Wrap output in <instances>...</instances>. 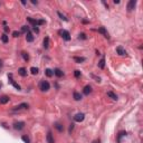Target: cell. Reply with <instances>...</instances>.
Returning a JSON list of instances; mask_svg holds the SVG:
<instances>
[{
    "label": "cell",
    "instance_id": "1",
    "mask_svg": "<svg viewBox=\"0 0 143 143\" xmlns=\"http://www.w3.org/2000/svg\"><path fill=\"white\" fill-rule=\"evenodd\" d=\"M49 87H50V85H49V83L46 82V80H42V83H40V85H39V88L42 89V92H47V91L49 89Z\"/></svg>",
    "mask_w": 143,
    "mask_h": 143
},
{
    "label": "cell",
    "instance_id": "2",
    "mask_svg": "<svg viewBox=\"0 0 143 143\" xmlns=\"http://www.w3.org/2000/svg\"><path fill=\"white\" fill-rule=\"evenodd\" d=\"M59 34H60V36L63 37L64 40H69V39H71V35H69V33H68L67 30H60Z\"/></svg>",
    "mask_w": 143,
    "mask_h": 143
},
{
    "label": "cell",
    "instance_id": "3",
    "mask_svg": "<svg viewBox=\"0 0 143 143\" xmlns=\"http://www.w3.org/2000/svg\"><path fill=\"white\" fill-rule=\"evenodd\" d=\"M85 118V114L84 113H77L74 116V120H75L76 122H82V121H84Z\"/></svg>",
    "mask_w": 143,
    "mask_h": 143
},
{
    "label": "cell",
    "instance_id": "4",
    "mask_svg": "<svg viewBox=\"0 0 143 143\" xmlns=\"http://www.w3.org/2000/svg\"><path fill=\"white\" fill-rule=\"evenodd\" d=\"M135 6H136V0H130L129 4H127V10L132 11L135 8Z\"/></svg>",
    "mask_w": 143,
    "mask_h": 143
},
{
    "label": "cell",
    "instance_id": "5",
    "mask_svg": "<svg viewBox=\"0 0 143 143\" xmlns=\"http://www.w3.org/2000/svg\"><path fill=\"white\" fill-rule=\"evenodd\" d=\"M24 126H25V123L24 122H15L13 123V127H15L16 130H21V129H24Z\"/></svg>",
    "mask_w": 143,
    "mask_h": 143
},
{
    "label": "cell",
    "instance_id": "6",
    "mask_svg": "<svg viewBox=\"0 0 143 143\" xmlns=\"http://www.w3.org/2000/svg\"><path fill=\"white\" fill-rule=\"evenodd\" d=\"M116 51H118V54L120 55V56H125V55H126V51L124 50L121 46H118V48H116Z\"/></svg>",
    "mask_w": 143,
    "mask_h": 143
},
{
    "label": "cell",
    "instance_id": "7",
    "mask_svg": "<svg viewBox=\"0 0 143 143\" xmlns=\"http://www.w3.org/2000/svg\"><path fill=\"white\" fill-rule=\"evenodd\" d=\"M9 102V96L7 95H4V96L0 97V104H6Z\"/></svg>",
    "mask_w": 143,
    "mask_h": 143
},
{
    "label": "cell",
    "instance_id": "8",
    "mask_svg": "<svg viewBox=\"0 0 143 143\" xmlns=\"http://www.w3.org/2000/svg\"><path fill=\"white\" fill-rule=\"evenodd\" d=\"M18 74H19L20 76H22V77H25V76L27 75V71H26V68H24V67L19 68V69H18Z\"/></svg>",
    "mask_w": 143,
    "mask_h": 143
},
{
    "label": "cell",
    "instance_id": "9",
    "mask_svg": "<svg viewBox=\"0 0 143 143\" xmlns=\"http://www.w3.org/2000/svg\"><path fill=\"white\" fill-rule=\"evenodd\" d=\"M26 39H27V42H33V40H34V36H33V34L28 31V33H27V36H26Z\"/></svg>",
    "mask_w": 143,
    "mask_h": 143
},
{
    "label": "cell",
    "instance_id": "10",
    "mask_svg": "<svg viewBox=\"0 0 143 143\" xmlns=\"http://www.w3.org/2000/svg\"><path fill=\"white\" fill-rule=\"evenodd\" d=\"M91 91H92V87L87 85V86H85V87H84V91H83V92H84L85 95H88L89 93H91Z\"/></svg>",
    "mask_w": 143,
    "mask_h": 143
},
{
    "label": "cell",
    "instance_id": "11",
    "mask_svg": "<svg viewBox=\"0 0 143 143\" xmlns=\"http://www.w3.org/2000/svg\"><path fill=\"white\" fill-rule=\"evenodd\" d=\"M98 33H101V34H103L106 38H109V34H107V31L105 30V28H100V29H98Z\"/></svg>",
    "mask_w": 143,
    "mask_h": 143
},
{
    "label": "cell",
    "instance_id": "12",
    "mask_svg": "<svg viewBox=\"0 0 143 143\" xmlns=\"http://www.w3.org/2000/svg\"><path fill=\"white\" fill-rule=\"evenodd\" d=\"M54 74L57 76V77H62V76H63V72L60 71V69H58V68H56L54 71Z\"/></svg>",
    "mask_w": 143,
    "mask_h": 143
},
{
    "label": "cell",
    "instance_id": "13",
    "mask_svg": "<svg viewBox=\"0 0 143 143\" xmlns=\"http://www.w3.org/2000/svg\"><path fill=\"white\" fill-rule=\"evenodd\" d=\"M74 100H75V101H80V100H82V95H80V93L74 92Z\"/></svg>",
    "mask_w": 143,
    "mask_h": 143
},
{
    "label": "cell",
    "instance_id": "14",
    "mask_svg": "<svg viewBox=\"0 0 143 143\" xmlns=\"http://www.w3.org/2000/svg\"><path fill=\"white\" fill-rule=\"evenodd\" d=\"M107 96H109L112 100H114V101H116V100H118V96H116L114 93H112V92H107Z\"/></svg>",
    "mask_w": 143,
    "mask_h": 143
},
{
    "label": "cell",
    "instance_id": "15",
    "mask_svg": "<svg viewBox=\"0 0 143 143\" xmlns=\"http://www.w3.org/2000/svg\"><path fill=\"white\" fill-rule=\"evenodd\" d=\"M28 109V104H20V105H18L15 107V109Z\"/></svg>",
    "mask_w": 143,
    "mask_h": 143
},
{
    "label": "cell",
    "instance_id": "16",
    "mask_svg": "<svg viewBox=\"0 0 143 143\" xmlns=\"http://www.w3.org/2000/svg\"><path fill=\"white\" fill-rule=\"evenodd\" d=\"M47 141H48V143H54V139H53V135L50 132L47 134Z\"/></svg>",
    "mask_w": 143,
    "mask_h": 143
},
{
    "label": "cell",
    "instance_id": "17",
    "mask_svg": "<svg viewBox=\"0 0 143 143\" xmlns=\"http://www.w3.org/2000/svg\"><path fill=\"white\" fill-rule=\"evenodd\" d=\"M9 82H10V84H13V86H15V87H16V88L18 89V91L20 89V86H19V85H18L17 83H16V82H15V80H11V78H10V80H9Z\"/></svg>",
    "mask_w": 143,
    "mask_h": 143
},
{
    "label": "cell",
    "instance_id": "18",
    "mask_svg": "<svg viewBox=\"0 0 143 143\" xmlns=\"http://www.w3.org/2000/svg\"><path fill=\"white\" fill-rule=\"evenodd\" d=\"M48 46H49V38L46 37L44 39V47L45 48H48Z\"/></svg>",
    "mask_w": 143,
    "mask_h": 143
},
{
    "label": "cell",
    "instance_id": "19",
    "mask_svg": "<svg viewBox=\"0 0 143 143\" xmlns=\"http://www.w3.org/2000/svg\"><path fill=\"white\" fill-rule=\"evenodd\" d=\"M74 60H75L76 63H82V62L85 60V58L84 57H74Z\"/></svg>",
    "mask_w": 143,
    "mask_h": 143
},
{
    "label": "cell",
    "instance_id": "20",
    "mask_svg": "<svg viewBox=\"0 0 143 143\" xmlns=\"http://www.w3.org/2000/svg\"><path fill=\"white\" fill-rule=\"evenodd\" d=\"M1 40H2V42H8V36L6 34H2L1 35Z\"/></svg>",
    "mask_w": 143,
    "mask_h": 143
},
{
    "label": "cell",
    "instance_id": "21",
    "mask_svg": "<svg viewBox=\"0 0 143 143\" xmlns=\"http://www.w3.org/2000/svg\"><path fill=\"white\" fill-rule=\"evenodd\" d=\"M104 66H105V60H104V59H101V60H100V63H98V67H100V68H104Z\"/></svg>",
    "mask_w": 143,
    "mask_h": 143
},
{
    "label": "cell",
    "instance_id": "22",
    "mask_svg": "<svg viewBox=\"0 0 143 143\" xmlns=\"http://www.w3.org/2000/svg\"><path fill=\"white\" fill-rule=\"evenodd\" d=\"M30 72H31V74H33V75H36V74H38V68L31 67V68H30Z\"/></svg>",
    "mask_w": 143,
    "mask_h": 143
},
{
    "label": "cell",
    "instance_id": "23",
    "mask_svg": "<svg viewBox=\"0 0 143 143\" xmlns=\"http://www.w3.org/2000/svg\"><path fill=\"white\" fill-rule=\"evenodd\" d=\"M46 75L48 77H51V76L54 75V72L51 71V69H46Z\"/></svg>",
    "mask_w": 143,
    "mask_h": 143
},
{
    "label": "cell",
    "instance_id": "24",
    "mask_svg": "<svg viewBox=\"0 0 143 143\" xmlns=\"http://www.w3.org/2000/svg\"><path fill=\"white\" fill-rule=\"evenodd\" d=\"M21 139H22V141H24V142H26V143H30L29 138H28V136H26V135H24V136H22Z\"/></svg>",
    "mask_w": 143,
    "mask_h": 143
},
{
    "label": "cell",
    "instance_id": "25",
    "mask_svg": "<svg viewBox=\"0 0 143 143\" xmlns=\"http://www.w3.org/2000/svg\"><path fill=\"white\" fill-rule=\"evenodd\" d=\"M21 55H22V57H24L25 60H29V56H28L27 53H21Z\"/></svg>",
    "mask_w": 143,
    "mask_h": 143
},
{
    "label": "cell",
    "instance_id": "26",
    "mask_svg": "<svg viewBox=\"0 0 143 143\" xmlns=\"http://www.w3.org/2000/svg\"><path fill=\"white\" fill-rule=\"evenodd\" d=\"M57 13H58V16H59V17H60V19H63V20H65V21H67V18L65 17V16H64V15H63L62 13H59V11H58Z\"/></svg>",
    "mask_w": 143,
    "mask_h": 143
},
{
    "label": "cell",
    "instance_id": "27",
    "mask_svg": "<svg viewBox=\"0 0 143 143\" xmlns=\"http://www.w3.org/2000/svg\"><path fill=\"white\" fill-rule=\"evenodd\" d=\"M21 31H22V33H28V27H27V26H22Z\"/></svg>",
    "mask_w": 143,
    "mask_h": 143
},
{
    "label": "cell",
    "instance_id": "28",
    "mask_svg": "<svg viewBox=\"0 0 143 143\" xmlns=\"http://www.w3.org/2000/svg\"><path fill=\"white\" fill-rule=\"evenodd\" d=\"M56 127H57V130H58V131H63V126L60 125L59 123H57V124H56Z\"/></svg>",
    "mask_w": 143,
    "mask_h": 143
},
{
    "label": "cell",
    "instance_id": "29",
    "mask_svg": "<svg viewBox=\"0 0 143 143\" xmlns=\"http://www.w3.org/2000/svg\"><path fill=\"white\" fill-rule=\"evenodd\" d=\"M74 75H75V77H80V71H75V72H74Z\"/></svg>",
    "mask_w": 143,
    "mask_h": 143
},
{
    "label": "cell",
    "instance_id": "30",
    "mask_svg": "<svg viewBox=\"0 0 143 143\" xmlns=\"http://www.w3.org/2000/svg\"><path fill=\"white\" fill-rule=\"evenodd\" d=\"M78 38H80V39H86V35H85V34H80Z\"/></svg>",
    "mask_w": 143,
    "mask_h": 143
},
{
    "label": "cell",
    "instance_id": "31",
    "mask_svg": "<svg viewBox=\"0 0 143 143\" xmlns=\"http://www.w3.org/2000/svg\"><path fill=\"white\" fill-rule=\"evenodd\" d=\"M13 37H18V36H19V33H18V31H13Z\"/></svg>",
    "mask_w": 143,
    "mask_h": 143
},
{
    "label": "cell",
    "instance_id": "32",
    "mask_svg": "<svg viewBox=\"0 0 143 143\" xmlns=\"http://www.w3.org/2000/svg\"><path fill=\"white\" fill-rule=\"evenodd\" d=\"M34 31H36V33H38V31H39V29H38L36 26H34Z\"/></svg>",
    "mask_w": 143,
    "mask_h": 143
},
{
    "label": "cell",
    "instance_id": "33",
    "mask_svg": "<svg viewBox=\"0 0 143 143\" xmlns=\"http://www.w3.org/2000/svg\"><path fill=\"white\" fill-rule=\"evenodd\" d=\"M73 127H74V124H71V126H69V132H72V130H73Z\"/></svg>",
    "mask_w": 143,
    "mask_h": 143
},
{
    "label": "cell",
    "instance_id": "34",
    "mask_svg": "<svg viewBox=\"0 0 143 143\" xmlns=\"http://www.w3.org/2000/svg\"><path fill=\"white\" fill-rule=\"evenodd\" d=\"M4 31H9V27H4Z\"/></svg>",
    "mask_w": 143,
    "mask_h": 143
},
{
    "label": "cell",
    "instance_id": "35",
    "mask_svg": "<svg viewBox=\"0 0 143 143\" xmlns=\"http://www.w3.org/2000/svg\"><path fill=\"white\" fill-rule=\"evenodd\" d=\"M31 2H33V4H38L37 1H35V0H33V1H31Z\"/></svg>",
    "mask_w": 143,
    "mask_h": 143
},
{
    "label": "cell",
    "instance_id": "36",
    "mask_svg": "<svg viewBox=\"0 0 143 143\" xmlns=\"http://www.w3.org/2000/svg\"><path fill=\"white\" fill-rule=\"evenodd\" d=\"M93 143H100V141L98 140H95V141H93Z\"/></svg>",
    "mask_w": 143,
    "mask_h": 143
},
{
    "label": "cell",
    "instance_id": "37",
    "mask_svg": "<svg viewBox=\"0 0 143 143\" xmlns=\"http://www.w3.org/2000/svg\"><path fill=\"white\" fill-rule=\"evenodd\" d=\"M1 66H2V62L0 60V67H1Z\"/></svg>",
    "mask_w": 143,
    "mask_h": 143
}]
</instances>
